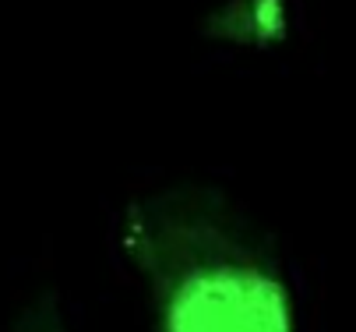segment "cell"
I'll return each mask as SVG.
<instances>
[{"label":"cell","mask_w":356,"mask_h":332,"mask_svg":"<svg viewBox=\"0 0 356 332\" xmlns=\"http://www.w3.org/2000/svg\"><path fill=\"white\" fill-rule=\"evenodd\" d=\"M120 230L156 332H296L272 237L219 187H156L127 205Z\"/></svg>","instance_id":"1"},{"label":"cell","mask_w":356,"mask_h":332,"mask_svg":"<svg viewBox=\"0 0 356 332\" xmlns=\"http://www.w3.org/2000/svg\"><path fill=\"white\" fill-rule=\"evenodd\" d=\"M18 332H64V325H60V311L49 304V301H42V304H32L29 311H25V318H22V329Z\"/></svg>","instance_id":"2"}]
</instances>
